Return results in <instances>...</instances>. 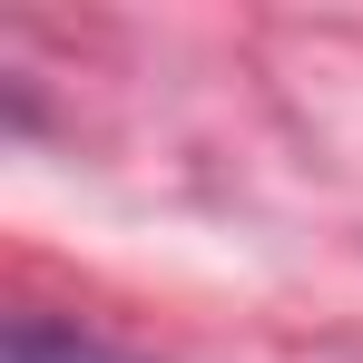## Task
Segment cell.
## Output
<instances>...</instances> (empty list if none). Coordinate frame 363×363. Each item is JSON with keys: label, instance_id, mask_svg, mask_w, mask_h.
I'll return each instance as SVG.
<instances>
[{"label": "cell", "instance_id": "1", "mask_svg": "<svg viewBox=\"0 0 363 363\" xmlns=\"http://www.w3.org/2000/svg\"><path fill=\"white\" fill-rule=\"evenodd\" d=\"M0 363H128V354H118V344H99V334H79V324L20 314V324L0 334Z\"/></svg>", "mask_w": 363, "mask_h": 363}]
</instances>
